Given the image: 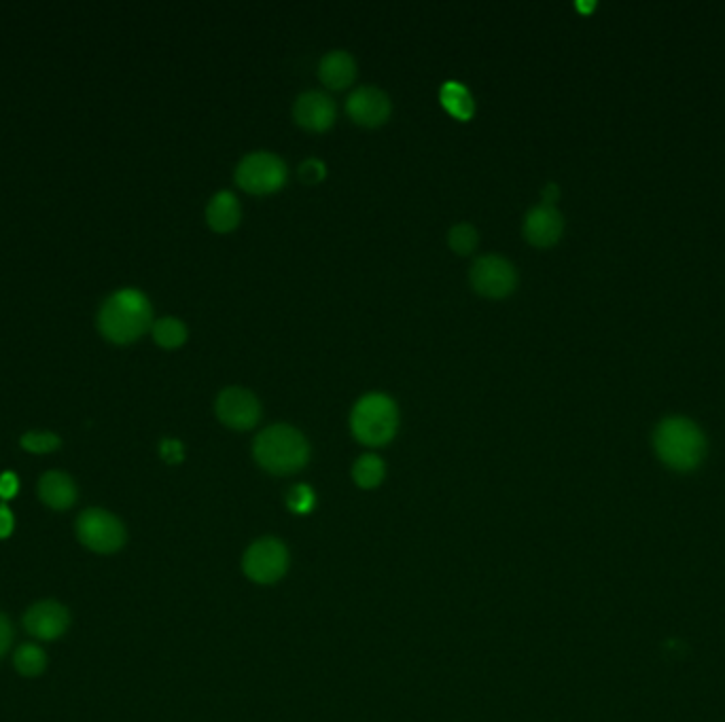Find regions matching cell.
I'll return each instance as SVG.
<instances>
[{
  "label": "cell",
  "mask_w": 725,
  "mask_h": 722,
  "mask_svg": "<svg viewBox=\"0 0 725 722\" xmlns=\"http://www.w3.org/2000/svg\"><path fill=\"white\" fill-rule=\"evenodd\" d=\"M346 111L350 119H355L367 128L380 125L391 115V100L378 87H359L346 100Z\"/></svg>",
  "instance_id": "obj_11"
},
{
  "label": "cell",
  "mask_w": 725,
  "mask_h": 722,
  "mask_svg": "<svg viewBox=\"0 0 725 722\" xmlns=\"http://www.w3.org/2000/svg\"><path fill=\"white\" fill-rule=\"evenodd\" d=\"M151 322V303L136 288L117 291L98 312V329L113 344H132L151 329Z\"/></svg>",
  "instance_id": "obj_1"
},
{
  "label": "cell",
  "mask_w": 725,
  "mask_h": 722,
  "mask_svg": "<svg viewBox=\"0 0 725 722\" xmlns=\"http://www.w3.org/2000/svg\"><path fill=\"white\" fill-rule=\"evenodd\" d=\"M240 219H242L240 202L236 200V195L229 191H219L206 206V221L219 233L236 229Z\"/></svg>",
  "instance_id": "obj_15"
},
{
  "label": "cell",
  "mask_w": 725,
  "mask_h": 722,
  "mask_svg": "<svg viewBox=\"0 0 725 722\" xmlns=\"http://www.w3.org/2000/svg\"><path fill=\"white\" fill-rule=\"evenodd\" d=\"M217 415L219 420L236 430H249L261 418V403L251 390L244 388H225L217 399Z\"/></svg>",
  "instance_id": "obj_9"
},
{
  "label": "cell",
  "mask_w": 725,
  "mask_h": 722,
  "mask_svg": "<svg viewBox=\"0 0 725 722\" xmlns=\"http://www.w3.org/2000/svg\"><path fill=\"white\" fill-rule=\"evenodd\" d=\"M471 284L480 295L490 299H501L514 293L518 284V272L507 259L499 255H488L477 259L471 267Z\"/></svg>",
  "instance_id": "obj_8"
},
{
  "label": "cell",
  "mask_w": 725,
  "mask_h": 722,
  "mask_svg": "<svg viewBox=\"0 0 725 722\" xmlns=\"http://www.w3.org/2000/svg\"><path fill=\"white\" fill-rule=\"evenodd\" d=\"M244 574L253 583L272 585L289 570V551L278 538H261L244 553Z\"/></svg>",
  "instance_id": "obj_6"
},
{
  "label": "cell",
  "mask_w": 725,
  "mask_h": 722,
  "mask_svg": "<svg viewBox=\"0 0 725 722\" xmlns=\"http://www.w3.org/2000/svg\"><path fill=\"white\" fill-rule=\"evenodd\" d=\"M153 339L162 348H179L187 341V327L179 318H162L153 324Z\"/></svg>",
  "instance_id": "obj_19"
},
{
  "label": "cell",
  "mask_w": 725,
  "mask_h": 722,
  "mask_svg": "<svg viewBox=\"0 0 725 722\" xmlns=\"http://www.w3.org/2000/svg\"><path fill=\"white\" fill-rule=\"evenodd\" d=\"M477 240H480V236H477L475 227L469 223H458L448 233V244L458 255H469V252H473Z\"/></svg>",
  "instance_id": "obj_21"
},
{
  "label": "cell",
  "mask_w": 725,
  "mask_h": 722,
  "mask_svg": "<svg viewBox=\"0 0 725 722\" xmlns=\"http://www.w3.org/2000/svg\"><path fill=\"white\" fill-rule=\"evenodd\" d=\"M13 526H15L13 513L3 504V507H0V538H7L13 532Z\"/></svg>",
  "instance_id": "obj_28"
},
{
  "label": "cell",
  "mask_w": 725,
  "mask_h": 722,
  "mask_svg": "<svg viewBox=\"0 0 725 722\" xmlns=\"http://www.w3.org/2000/svg\"><path fill=\"white\" fill-rule=\"evenodd\" d=\"M543 197H545V202H543V204H550V206H554V202L558 200V187H556V185H547V187H545V191H543Z\"/></svg>",
  "instance_id": "obj_29"
},
{
  "label": "cell",
  "mask_w": 725,
  "mask_h": 722,
  "mask_svg": "<svg viewBox=\"0 0 725 722\" xmlns=\"http://www.w3.org/2000/svg\"><path fill=\"white\" fill-rule=\"evenodd\" d=\"M318 75H321V81L331 89L348 87L357 77L355 58L346 51H331L321 60Z\"/></svg>",
  "instance_id": "obj_16"
},
{
  "label": "cell",
  "mask_w": 725,
  "mask_h": 722,
  "mask_svg": "<svg viewBox=\"0 0 725 722\" xmlns=\"http://www.w3.org/2000/svg\"><path fill=\"white\" fill-rule=\"evenodd\" d=\"M68 623H70L68 610L53 600L37 602L34 606H30L24 615V627L28 629V634L39 640L60 638L68 629Z\"/></svg>",
  "instance_id": "obj_10"
},
{
  "label": "cell",
  "mask_w": 725,
  "mask_h": 722,
  "mask_svg": "<svg viewBox=\"0 0 725 722\" xmlns=\"http://www.w3.org/2000/svg\"><path fill=\"white\" fill-rule=\"evenodd\" d=\"M17 492H20V479H17V475L11 471L0 475V498L11 500L13 496H17Z\"/></svg>",
  "instance_id": "obj_25"
},
{
  "label": "cell",
  "mask_w": 725,
  "mask_h": 722,
  "mask_svg": "<svg viewBox=\"0 0 725 722\" xmlns=\"http://www.w3.org/2000/svg\"><path fill=\"white\" fill-rule=\"evenodd\" d=\"M325 176H327V168L321 159H308L302 166H299V178H302L308 185L321 183Z\"/></svg>",
  "instance_id": "obj_24"
},
{
  "label": "cell",
  "mask_w": 725,
  "mask_h": 722,
  "mask_svg": "<svg viewBox=\"0 0 725 722\" xmlns=\"http://www.w3.org/2000/svg\"><path fill=\"white\" fill-rule=\"evenodd\" d=\"M310 458V445L302 432L287 424L265 428L255 439V460L272 475L302 471Z\"/></svg>",
  "instance_id": "obj_3"
},
{
  "label": "cell",
  "mask_w": 725,
  "mask_h": 722,
  "mask_svg": "<svg viewBox=\"0 0 725 722\" xmlns=\"http://www.w3.org/2000/svg\"><path fill=\"white\" fill-rule=\"evenodd\" d=\"M238 185L249 193H272L278 191L287 180V166L274 153H251L246 155L236 170Z\"/></svg>",
  "instance_id": "obj_5"
},
{
  "label": "cell",
  "mask_w": 725,
  "mask_h": 722,
  "mask_svg": "<svg viewBox=\"0 0 725 722\" xmlns=\"http://www.w3.org/2000/svg\"><path fill=\"white\" fill-rule=\"evenodd\" d=\"M39 496L49 509L64 511L77 502V485L66 473L49 471L39 481Z\"/></svg>",
  "instance_id": "obj_14"
},
{
  "label": "cell",
  "mask_w": 725,
  "mask_h": 722,
  "mask_svg": "<svg viewBox=\"0 0 725 722\" xmlns=\"http://www.w3.org/2000/svg\"><path fill=\"white\" fill-rule=\"evenodd\" d=\"M11 640H13V629H11V623L9 619L0 612V657H3L9 646H11Z\"/></svg>",
  "instance_id": "obj_27"
},
{
  "label": "cell",
  "mask_w": 725,
  "mask_h": 722,
  "mask_svg": "<svg viewBox=\"0 0 725 722\" xmlns=\"http://www.w3.org/2000/svg\"><path fill=\"white\" fill-rule=\"evenodd\" d=\"M293 115L302 128L312 132H325L335 121V104L323 92H306L297 98Z\"/></svg>",
  "instance_id": "obj_13"
},
{
  "label": "cell",
  "mask_w": 725,
  "mask_h": 722,
  "mask_svg": "<svg viewBox=\"0 0 725 722\" xmlns=\"http://www.w3.org/2000/svg\"><path fill=\"white\" fill-rule=\"evenodd\" d=\"M15 670L22 676H39L47 667L45 651L37 644H22L13 657Z\"/></svg>",
  "instance_id": "obj_20"
},
{
  "label": "cell",
  "mask_w": 725,
  "mask_h": 722,
  "mask_svg": "<svg viewBox=\"0 0 725 722\" xmlns=\"http://www.w3.org/2000/svg\"><path fill=\"white\" fill-rule=\"evenodd\" d=\"M350 428L361 443L380 447L397 435L399 411L386 394H367L355 405L350 415Z\"/></svg>",
  "instance_id": "obj_4"
},
{
  "label": "cell",
  "mask_w": 725,
  "mask_h": 722,
  "mask_svg": "<svg viewBox=\"0 0 725 722\" xmlns=\"http://www.w3.org/2000/svg\"><path fill=\"white\" fill-rule=\"evenodd\" d=\"M562 231H564L562 214L550 204H541L526 214L524 236L533 246L539 248L554 246L560 240Z\"/></svg>",
  "instance_id": "obj_12"
},
{
  "label": "cell",
  "mask_w": 725,
  "mask_h": 722,
  "mask_svg": "<svg viewBox=\"0 0 725 722\" xmlns=\"http://www.w3.org/2000/svg\"><path fill=\"white\" fill-rule=\"evenodd\" d=\"M439 98L446 111L450 115H454L456 119H461V121L471 119V115L475 111V102H473L471 92L463 83H458V81L444 83V87H441V92H439Z\"/></svg>",
  "instance_id": "obj_17"
},
{
  "label": "cell",
  "mask_w": 725,
  "mask_h": 722,
  "mask_svg": "<svg viewBox=\"0 0 725 722\" xmlns=\"http://www.w3.org/2000/svg\"><path fill=\"white\" fill-rule=\"evenodd\" d=\"M287 504H289V509L295 515H308L314 509V504H316L314 490L310 485H304V483L291 487V492L287 496Z\"/></svg>",
  "instance_id": "obj_23"
},
{
  "label": "cell",
  "mask_w": 725,
  "mask_h": 722,
  "mask_svg": "<svg viewBox=\"0 0 725 722\" xmlns=\"http://www.w3.org/2000/svg\"><path fill=\"white\" fill-rule=\"evenodd\" d=\"M77 534L96 553H115L126 543V528L109 511L87 509L77 519Z\"/></svg>",
  "instance_id": "obj_7"
},
{
  "label": "cell",
  "mask_w": 725,
  "mask_h": 722,
  "mask_svg": "<svg viewBox=\"0 0 725 722\" xmlns=\"http://www.w3.org/2000/svg\"><path fill=\"white\" fill-rule=\"evenodd\" d=\"M352 477L363 490H374L384 479V462L374 454L361 456L352 466Z\"/></svg>",
  "instance_id": "obj_18"
},
{
  "label": "cell",
  "mask_w": 725,
  "mask_h": 722,
  "mask_svg": "<svg viewBox=\"0 0 725 722\" xmlns=\"http://www.w3.org/2000/svg\"><path fill=\"white\" fill-rule=\"evenodd\" d=\"M159 454H162V458L166 462L176 464V462L183 460V445L179 441H174V439H166L162 443V447H159Z\"/></svg>",
  "instance_id": "obj_26"
},
{
  "label": "cell",
  "mask_w": 725,
  "mask_h": 722,
  "mask_svg": "<svg viewBox=\"0 0 725 722\" xmlns=\"http://www.w3.org/2000/svg\"><path fill=\"white\" fill-rule=\"evenodd\" d=\"M20 443L30 454H49L60 447V437L53 432H26Z\"/></svg>",
  "instance_id": "obj_22"
},
{
  "label": "cell",
  "mask_w": 725,
  "mask_h": 722,
  "mask_svg": "<svg viewBox=\"0 0 725 722\" xmlns=\"http://www.w3.org/2000/svg\"><path fill=\"white\" fill-rule=\"evenodd\" d=\"M653 445L660 460L679 473L694 471L706 456L704 432L687 418L662 420L653 432Z\"/></svg>",
  "instance_id": "obj_2"
}]
</instances>
